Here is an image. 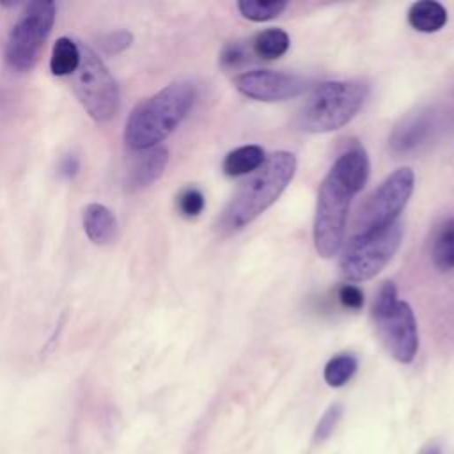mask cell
Returning a JSON list of instances; mask_svg holds the SVG:
<instances>
[{
	"label": "cell",
	"instance_id": "obj_1",
	"mask_svg": "<svg viewBox=\"0 0 454 454\" xmlns=\"http://www.w3.org/2000/svg\"><path fill=\"white\" fill-rule=\"evenodd\" d=\"M369 156L360 145L344 151L325 176L314 215V247L316 252L330 259L342 247L348 213L353 197L364 188L369 177Z\"/></svg>",
	"mask_w": 454,
	"mask_h": 454
},
{
	"label": "cell",
	"instance_id": "obj_10",
	"mask_svg": "<svg viewBox=\"0 0 454 454\" xmlns=\"http://www.w3.org/2000/svg\"><path fill=\"white\" fill-rule=\"evenodd\" d=\"M236 89L255 101H286L303 94L309 89L305 76L273 69L245 71L234 80Z\"/></svg>",
	"mask_w": 454,
	"mask_h": 454
},
{
	"label": "cell",
	"instance_id": "obj_5",
	"mask_svg": "<svg viewBox=\"0 0 454 454\" xmlns=\"http://www.w3.org/2000/svg\"><path fill=\"white\" fill-rule=\"evenodd\" d=\"M372 317L380 339L401 364L413 362L419 349L417 321L411 307L397 298L394 282H383L372 303Z\"/></svg>",
	"mask_w": 454,
	"mask_h": 454
},
{
	"label": "cell",
	"instance_id": "obj_20",
	"mask_svg": "<svg viewBox=\"0 0 454 454\" xmlns=\"http://www.w3.org/2000/svg\"><path fill=\"white\" fill-rule=\"evenodd\" d=\"M287 2L282 0H241L238 2V9L243 18L250 21H268L284 12Z\"/></svg>",
	"mask_w": 454,
	"mask_h": 454
},
{
	"label": "cell",
	"instance_id": "obj_13",
	"mask_svg": "<svg viewBox=\"0 0 454 454\" xmlns=\"http://www.w3.org/2000/svg\"><path fill=\"white\" fill-rule=\"evenodd\" d=\"M83 231L87 238L96 243V245H105L108 243L117 229V222L114 213L98 202L87 204L83 207Z\"/></svg>",
	"mask_w": 454,
	"mask_h": 454
},
{
	"label": "cell",
	"instance_id": "obj_14",
	"mask_svg": "<svg viewBox=\"0 0 454 454\" xmlns=\"http://www.w3.org/2000/svg\"><path fill=\"white\" fill-rule=\"evenodd\" d=\"M408 23L419 32L433 34L443 28V25L447 23V11L440 2L420 0L410 5Z\"/></svg>",
	"mask_w": 454,
	"mask_h": 454
},
{
	"label": "cell",
	"instance_id": "obj_7",
	"mask_svg": "<svg viewBox=\"0 0 454 454\" xmlns=\"http://www.w3.org/2000/svg\"><path fill=\"white\" fill-rule=\"evenodd\" d=\"M57 5L51 0H35L23 7L5 43V60L16 71H30L41 55L55 23Z\"/></svg>",
	"mask_w": 454,
	"mask_h": 454
},
{
	"label": "cell",
	"instance_id": "obj_8",
	"mask_svg": "<svg viewBox=\"0 0 454 454\" xmlns=\"http://www.w3.org/2000/svg\"><path fill=\"white\" fill-rule=\"evenodd\" d=\"M80 66L73 74L74 94L96 122H108L121 103L117 82L96 51L89 46H80Z\"/></svg>",
	"mask_w": 454,
	"mask_h": 454
},
{
	"label": "cell",
	"instance_id": "obj_15",
	"mask_svg": "<svg viewBox=\"0 0 454 454\" xmlns=\"http://www.w3.org/2000/svg\"><path fill=\"white\" fill-rule=\"evenodd\" d=\"M264 160L266 156L261 145H255V144L239 145L223 158L222 170L229 177H239V176L255 172L264 163Z\"/></svg>",
	"mask_w": 454,
	"mask_h": 454
},
{
	"label": "cell",
	"instance_id": "obj_24",
	"mask_svg": "<svg viewBox=\"0 0 454 454\" xmlns=\"http://www.w3.org/2000/svg\"><path fill=\"white\" fill-rule=\"evenodd\" d=\"M131 43H133V34L124 28L112 30L101 37V48L110 55L124 51L126 48H129Z\"/></svg>",
	"mask_w": 454,
	"mask_h": 454
},
{
	"label": "cell",
	"instance_id": "obj_9",
	"mask_svg": "<svg viewBox=\"0 0 454 454\" xmlns=\"http://www.w3.org/2000/svg\"><path fill=\"white\" fill-rule=\"evenodd\" d=\"M415 186V174L410 167L394 170L387 179L365 199L356 216L360 231L381 229L397 222L399 213L408 204Z\"/></svg>",
	"mask_w": 454,
	"mask_h": 454
},
{
	"label": "cell",
	"instance_id": "obj_22",
	"mask_svg": "<svg viewBox=\"0 0 454 454\" xmlns=\"http://www.w3.org/2000/svg\"><path fill=\"white\" fill-rule=\"evenodd\" d=\"M250 55H252L250 44H247L245 41H232L223 46V50L220 53V64L225 69L239 67L241 64L248 62Z\"/></svg>",
	"mask_w": 454,
	"mask_h": 454
},
{
	"label": "cell",
	"instance_id": "obj_17",
	"mask_svg": "<svg viewBox=\"0 0 454 454\" xmlns=\"http://www.w3.org/2000/svg\"><path fill=\"white\" fill-rule=\"evenodd\" d=\"M80 59H82V51L76 41H73L71 37H59L51 50L50 71L55 76L74 74V71L80 66Z\"/></svg>",
	"mask_w": 454,
	"mask_h": 454
},
{
	"label": "cell",
	"instance_id": "obj_11",
	"mask_svg": "<svg viewBox=\"0 0 454 454\" xmlns=\"http://www.w3.org/2000/svg\"><path fill=\"white\" fill-rule=\"evenodd\" d=\"M434 126H436V121L431 110H422L419 114H413L394 129L390 137V145L395 153L417 151L420 145H424L431 138Z\"/></svg>",
	"mask_w": 454,
	"mask_h": 454
},
{
	"label": "cell",
	"instance_id": "obj_26",
	"mask_svg": "<svg viewBox=\"0 0 454 454\" xmlns=\"http://www.w3.org/2000/svg\"><path fill=\"white\" fill-rule=\"evenodd\" d=\"M80 172V160L76 154H66L64 158H60L59 167H57V174L60 179L64 181H73Z\"/></svg>",
	"mask_w": 454,
	"mask_h": 454
},
{
	"label": "cell",
	"instance_id": "obj_23",
	"mask_svg": "<svg viewBox=\"0 0 454 454\" xmlns=\"http://www.w3.org/2000/svg\"><path fill=\"white\" fill-rule=\"evenodd\" d=\"M342 419V406L339 403L332 404L326 408V411L321 415L316 429H314V440L316 442H323L326 438L332 436V433L335 431L337 424Z\"/></svg>",
	"mask_w": 454,
	"mask_h": 454
},
{
	"label": "cell",
	"instance_id": "obj_6",
	"mask_svg": "<svg viewBox=\"0 0 454 454\" xmlns=\"http://www.w3.org/2000/svg\"><path fill=\"white\" fill-rule=\"evenodd\" d=\"M403 232L399 220L381 229L356 232L340 255L342 277L349 282H364L376 277L397 252Z\"/></svg>",
	"mask_w": 454,
	"mask_h": 454
},
{
	"label": "cell",
	"instance_id": "obj_12",
	"mask_svg": "<svg viewBox=\"0 0 454 454\" xmlns=\"http://www.w3.org/2000/svg\"><path fill=\"white\" fill-rule=\"evenodd\" d=\"M168 163V149L156 145L153 149L142 151V154L131 163L126 176V190L140 192L158 181Z\"/></svg>",
	"mask_w": 454,
	"mask_h": 454
},
{
	"label": "cell",
	"instance_id": "obj_27",
	"mask_svg": "<svg viewBox=\"0 0 454 454\" xmlns=\"http://www.w3.org/2000/svg\"><path fill=\"white\" fill-rule=\"evenodd\" d=\"M419 454H442V447L438 443H427Z\"/></svg>",
	"mask_w": 454,
	"mask_h": 454
},
{
	"label": "cell",
	"instance_id": "obj_25",
	"mask_svg": "<svg viewBox=\"0 0 454 454\" xmlns=\"http://www.w3.org/2000/svg\"><path fill=\"white\" fill-rule=\"evenodd\" d=\"M339 301L349 310H358L364 305V293L355 284H342L339 287Z\"/></svg>",
	"mask_w": 454,
	"mask_h": 454
},
{
	"label": "cell",
	"instance_id": "obj_16",
	"mask_svg": "<svg viewBox=\"0 0 454 454\" xmlns=\"http://www.w3.org/2000/svg\"><path fill=\"white\" fill-rule=\"evenodd\" d=\"M431 261L440 271L454 270V216L436 227L431 241Z\"/></svg>",
	"mask_w": 454,
	"mask_h": 454
},
{
	"label": "cell",
	"instance_id": "obj_2",
	"mask_svg": "<svg viewBox=\"0 0 454 454\" xmlns=\"http://www.w3.org/2000/svg\"><path fill=\"white\" fill-rule=\"evenodd\" d=\"M296 172V156L289 151H277L266 156L264 163L241 183L234 197L218 215L215 229L222 236L239 232L262 215L287 188Z\"/></svg>",
	"mask_w": 454,
	"mask_h": 454
},
{
	"label": "cell",
	"instance_id": "obj_4",
	"mask_svg": "<svg viewBox=\"0 0 454 454\" xmlns=\"http://www.w3.org/2000/svg\"><path fill=\"white\" fill-rule=\"evenodd\" d=\"M369 85L362 80L325 82L312 89L303 101L296 126L305 133H328L348 124L364 106Z\"/></svg>",
	"mask_w": 454,
	"mask_h": 454
},
{
	"label": "cell",
	"instance_id": "obj_19",
	"mask_svg": "<svg viewBox=\"0 0 454 454\" xmlns=\"http://www.w3.org/2000/svg\"><path fill=\"white\" fill-rule=\"evenodd\" d=\"M356 369H358V360L355 355L339 353L326 362V365L323 369V378H325L326 385L339 388V387L346 385L355 376Z\"/></svg>",
	"mask_w": 454,
	"mask_h": 454
},
{
	"label": "cell",
	"instance_id": "obj_18",
	"mask_svg": "<svg viewBox=\"0 0 454 454\" xmlns=\"http://www.w3.org/2000/svg\"><path fill=\"white\" fill-rule=\"evenodd\" d=\"M289 35L282 28H266L259 32L252 41H250V50L252 55L264 59V60H273L282 57L289 50Z\"/></svg>",
	"mask_w": 454,
	"mask_h": 454
},
{
	"label": "cell",
	"instance_id": "obj_3",
	"mask_svg": "<svg viewBox=\"0 0 454 454\" xmlns=\"http://www.w3.org/2000/svg\"><path fill=\"white\" fill-rule=\"evenodd\" d=\"M197 98L195 85L186 80L172 82L138 103L124 128V142L135 151H147L165 140L188 115Z\"/></svg>",
	"mask_w": 454,
	"mask_h": 454
},
{
	"label": "cell",
	"instance_id": "obj_21",
	"mask_svg": "<svg viewBox=\"0 0 454 454\" xmlns=\"http://www.w3.org/2000/svg\"><path fill=\"white\" fill-rule=\"evenodd\" d=\"M176 206H177V211L186 216V218H195L199 216L202 211H204V206H206V199H204V193L195 188V186H186L183 188L177 197H176Z\"/></svg>",
	"mask_w": 454,
	"mask_h": 454
}]
</instances>
